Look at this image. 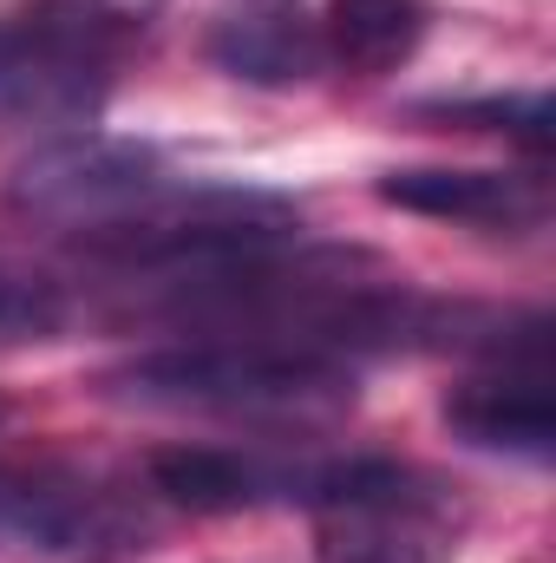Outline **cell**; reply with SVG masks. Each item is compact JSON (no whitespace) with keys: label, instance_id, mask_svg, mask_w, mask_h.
I'll return each instance as SVG.
<instances>
[{"label":"cell","instance_id":"6da1fadb","mask_svg":"<svg viewBox=\"0 0 556 563\" xmlns=\"http://www.w3.org/2000/svg\"><path fill=\"white\" fill-rule=\"evenodd\" d=\"M105 400L144 413H190V420H243V426H321L354 407V367L243 341V334H203L190 347H157L125 367H112Z\"/></svg>","mask_w":556,"mask_h":563},{"label":"cell","instance_id":"7a4b0ae2","mask_svg":"<svg viewBox=\"0 0 556 563\" xmlns=\"http://www.w3.org/2000/svg\"><path fill=\"white\" fill-rule=\"evenodd\" d=\"M308 511L314 563H452L471 531L452 478L393 459H334Z\"/></svg>","mask_w":556,"mask_h":563},{"label":"cell","instance_id":"3957f363","mask_svg":"<svg viewBox=\"0 0 556 563\" xmlns=\"http://www.w3.org/2000/svg\"><path fill=\"white\" fill-rule=\"evenodd\" d=\"M125 40L86 20L66 0H40L0 13V125L7 132H53L92 125L119 86Z\"/></svg>","mask_w":556,"mask_h":563},{"label":"cell","instance_id":"277c9868","mask_svg":"<svg viewBox=\"0 0 556 563\" xmlns=\"http://www.w3.org/2000/svg\"><path fill=\"white\" fill-rule=\"evenodd\" d=\"M144 538L151 511L132 485L66 459L0 465V551L40 563H119L144 551Z\"/></svg>","mask_w":556,"mask_h":563},{"label":"cell","instance_id":"5b68a950","mask_svg":"<svg viewBox=\"0 0 556 563\" xmlns=\"http://www.w3.org/2000/svg\"><path fill=\"white\" fill-rule=\"evenodd\" d=\"M190 190V177H177L164 164V151L132 139H66L33 151L13 170V203L26 217L66 223L86 243L119 236L144 217H157L164 203H177Z\"/></svg>","mask_w":556,"mask_h":563},{"label":"cell","instance_id":"8992f818","mask_svg":"<svg viewBox=\"0 0 556 563\" xmlns=\"http://www.w3.org/2000/svg\"><path fill=\"white\" fill-rule=\"evenodd\" d=\"M334 459H276L243 445H164L151 459V498L177 511H263V505H314Z\"/></svg>","mask_w":556,"mask_h":563},{"label":"cell","instance_id":"52a82bcc","mask_svg":"<svg viewBox=\"0 0 556 563\" xmlns=\"http://www.w3.org/2000/svg\"><path fill=\"white\" fill-rule=\"evenodd\" d=\"M445 426L478 445V452H504L524 465H544L556 445V413H551V374H544V347L524 354H498L485 374L458 380L445 394Z\"/></svg>","mask_w":556,"mask_h":563},{"label":"cell","instance_id":"ba28073f","mask_svg":"<svg viewBox=\"0 0 556 563\" xmlns=\"http://www.w3.org/2000/svg\"><path fill=\"white\" fill-rule=\"evenodd\" d=\"M380 197L393 210L438 217L458 230H485V236H524L544 230L551 217V190L537 170H452V164H419V170H387Z\"/></svg>","mask_w":556,"mask_h":563},{"label":"cell","instance_id":"9c48e42d","mask_svg":"<svg viewBox=\"0 0 556 563\" xmlns=\"http://www.w3.org/2000/svg\"><path fill=\"white\" fill-rule=\"evenodd\" d=\"M210 59L230 79H249V86H301L327 66V46H321L314 13H301L288 0H263V7H243V13L216 20Z\"/></svg>","mask_w":556,"mask_h":563},{"label":"cell","instance_id":"30bf717a","mask_svg":"<svg viewBox=\"0 0 556 563\" xmlns=\"http://www.w3.org/2000/svg\"><path fill=\"white\" fill-rule=\"evenodd\" d=\"M432 26V7L425 0H327L321 7V46L334 66L360 73V79H380V73H400L419 53Z\"/></svg>","mask_w":556,"mask_h":563},{"label":"cell","instance_id":"8fae6325","mask_svg":"<svg viewBox=\"0 0 556 563\" xmlns=\"http://www.w3.org/2000/svg\"><path fill=\"white\" fill-rule=\"evenodd\" d=\"M66 321H73L66 282L46 276V269H33L26 256H7V250H0V347L53 341Z\"/></svg>","mask_w":556,"mask_h":563},{"label":"cell","instance_id":"7c38bea8","mask_svg":"<svg viewBox=\"0 0 556 563\" xmlns=\"http://www.w3.org/2000/svg\"><path fill=\"white\" fill-rule=\"evenodd\" d=\"M425 119H445V125H465V132H498V139L524 144L531 157H544V151H551V99H544V92L445 99V106H425Z\"/></svg>","mask_w":556,"mask_h":563},{"label":"cell","instance_id":"4fadbf2b","mask_svg":"<svg viewBox=\"0 0 556 563\" xmlns=\"http://www.w3.org/2000/svg\"><path fill=\"white\" fill-rule=\"evenodd\" d=\"M66 7H79L86 20H99V26L119 33L125 46H132L138 33H151V20L164 13V0H66Z\"/></svg>","mask_w":556,"mask_h":563},{"label":"cell","instance_id":"5bb4252c","mask_svg":"<svg viewBox=\"0 0 556 563\" xmlns=\"http://www.w3.org/2000/svg\"><path fill=\"white\" fill-rule=\"evenodd\" d=\"M0 426H7V400H0Z\"/></svg>","mask_w":556,"mask_h":563}]
</instances>
